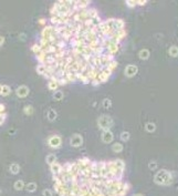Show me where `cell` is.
<instances>
[{"mask_svg":"<svg viewBox=\"0 0 178 196\" xmlns=\"http://www.w3.org/2000/svg\"><path fill=\"white\" fill-rule=\"evenodd\" d=\"M172 181H174L172 173L165 168L158 171L154 176V183L157 185H161V186H169L172 184Z\"/></svg>","mask_w":178,"mask_h":196,"instance_id":"1","label":"cell"},{"mask_svg":"<svg viewBox=\"0 0 178 196\" xmlns=\"http://www.w3.org/2000/svg\"><path fill=\"white\" fill-rule=\"evenodd\" d=\"M113 125H114V120L110 115L103 114V115H101L100 118L97 119V126L102 131L111 130L113 128Z\"/></svg>","mask_w":178,"mask_h":196,"instance_id":"2","label":"cell"},{"mask_svg":"<svg viewBox=\"0 0 178 196\" xmlns=\"http://www.w3.org/2000/svg\"><path fill=\"white\" fill-rule=\"evenodd\" d=\"M48 145L51 149H59L62 145V137L60 135H51L48 137Z\"/></svg>","mask_w":178,"mask_h":196,"instance_id":"3","label":"cell"},{"mask_svg":"<svg viewBox=\"0 0 178 196\" xmlns=\"http://www.w3.org/2000/svg\"><path fill=\"white\" fill-rule=\"evenodd\" d=\"M53 32H54V27L52 24H47L41 30V38H43L50 42V38Z\"/></svg>","mask_w":178,"mask_h":196,"instance_id":"4","label":"cell"},{"mask_svg":"<svg viewBox=\"0 0 178 196\" xmlns=\"http://www.w3.org/2000/svg\"><path fill=\"white\" fill-rule=\"evenodd\" d=\"M83 144V136L79 133H74V134L70 137V145L72 147H80Z\"/></svg>","mask_w":178,"mask_h":196,"instance_id":"5","label":"cell"},{"mask_svg":"<svg viewBox=\"0 0 178 196\" xmlns=\"http://www.w3.org/2000/svg\"><path fill=\"white\" fill-rule=\"evenodd\" d=\"M137 72H138V67L135 64H128L124 70V74L126 78H134L137 74Z\"/></svg>","mask_w":178,"mask_h":196,"instance_id":"6","label":"cell"},{"mask_svg":"<svg viewBox=\"0 0 178 196\" xmlns=\"http://www.w3.org/2000/svg\"><path fill=\"white\" fill-rule=\"evenodd\" d=\"M101 140L103 143L105 144H110L114 141V134L111 130H105V131H102V135H101Z\"/></svg>","mask_w":178,"mask_h":196,"instance_id":"7","label":"cell"},{"mask_svg":"<svg viewBox=\"0 0 178 196\" xmlns=\"http://www.w3.org/2000/svg\"><path fill=\"white\" fill-rule=\"evenodd\" d=\"M30 93V89H29V86L27 85H20V86H18L17 89H16V94H17L18 98H20V99H24V98H27Z\"/></svg>","mask_w":178,"mask_h":196,"instance_id":"8","label":"cell"},{"mask_svg":"<svg viewBox=\"0 0 178 196\" xmlns=\"http://www.w3.org/2000/svg\"><path fill=\"white\" fill-rule=\"evenodd\" d=\"M50 171L52 175H59L62 172V164H60L59 162H56L50 166Z\"/></svg>","mask_w":178,"mask_h":196,"instance_id":"9","label":"cell"},{"mask_svg":"<svg viewBox=\"0 0 178 196\" xmlns=\"http://www.w3.org/2000/svg\"><path fill=\"white\" fill-rule=\"evenodd\" d=\"M150 56V51L148 49H142L138 52V58L140 60H147Z\"/></svg>","mask_w":178,"mask_h":196,"instance_id":"10","label":"cell"},{"mask_svg":"<svg viewBox=\"0 0 178 196\" xmlns=\"http://www.w3.org/2000/svg\"><path fill=\"white\" fill-rule=\"evenodd\" d=\"M65 79H67V81L69 83H75L78 81L75 72H67L65 73Z\"/></svg>","mask_w":178,"mask_h":196,"instance_id":"11","label":"cell"},{"mask_svg":"<svg viewBox=\"0 0 178 196\" xmlns=\"http://www.w3.org/2000/svg\"><path fill=\"white\" fill-rule=\"evenodd\" d=\"M35 71H37V73H38L39 75H42V77H43V74L47 72V66H45V63H38L37 67H35Z\"/></svg>","mask_w":178,"mask_h":196,"instance_id":"12","label":"cell"},{"mask_svg":"<svg viewBox=\"0 0 178 196\" xmlns=\"http://www.w3.org/2000/svg\"><path fill=\"white\" fill-rule=\"evenodd\" d=\"M9 171H10V173L13 174V175H17V174H19V172H20V165H19L18 163H11V164L9 165Z\"/></svg>","mask_w":178,"mask_h":196,"instance_id":"13","label":"cell"},{"mask_svg":"<svg viewBox=\"0 0 178 196\" xmlns=\"http://www.w3.org/2000/svg\"><path fill=\"white\" fill-rule=\"evenodd\" d=\"M47 118L48 120L50 121V122H53V121H56V118H58V113H56V110H53V109H50L48 113H47Z\"/></svg>","mask_w":178,"mask_h":196,"instance_id":"14","label":"cell"},{"mask_svg":"<svg viewBox=\"0 0 178 196\" xmlns=\"http://www.w3.org/2000/svg\"><path fill=\"white\" fill-rule=\"evenodd\" d=\"M144 128L147 133H154L156 131V124L154 122H147V123L145 124Z\"/></svg>","mask_w":178,"mask_h":196,"instance_id":"15","label":"cell"},{"mask_svg":"<svg viewBox=\"0 0 178 196\" xmlns=\"http://www.w3.org/2000/svg\"><path fill=\"white\" fill-rule=\"evenodd\" d=\"M124 150V145H123L121 142H116V143H113L112 145V151L115 152V153H121Z\"/></svg>","mask_w":178,"mask_h":196,"instance_id":"16","label":"cell"},{"mask_svg":"<svg viewBox=\"0 0 178 196\" xmlns=\"http://www.w3.org/2000/svg\"><path fill=\"white\" fill-rule=\"evenodd\" d=\"M45 162H47V164H48L49 166H51L52 164H54V163L56 162V154H53V153H50V154H48V155H47V157H45Z\"/></svg>","mask_w":178,"mask_h":196,"instance_id":"17","label":"cell"},{"mask_svg":"<svg viewBox=\"0 0 178 196\" xmlns=\"http://www.w3.org/2000/svg\"><path fill=\"white\" fill-rule=\"evenodd\" d=\"M63 98H64V93L61 90H56L53 92V100L54 101H61V100H63Z\"/></svg>","mask_w":178,"mask_h":196,"instance_id":"18","label":"cell"},{"mask_svg":"<svg viewBox=\"0 0 178 196\" xmlns=\"http://www.w3.org/2000/svg\"><path fill=\"white\" fill-rule=\"evenodd\" d=\"M37 187H38V185L37 183H34V182H30L28 184H26V190H28L29 193H34L35 190H37Z\"/></svg>","mask_w":178,"mask_h":196,"instance_id":"19","label":"cell"},{"mask_svg":"<svg viewBox=\"0 0 178 196\" xmlns=\"http://www.w3.org/2000/svg\"><path fill=\"white\" fill-rule=\"evenodd\" d=\"M13 187H15V190H22L23 188L26 187V184H24V182H23L22 179H18V181L15 182Z\"/></svg>","mask_w":178,"mask_h":196,"instance_id":"20","label":"cell"},{"mask_svg":"<svg viewBox=\"0 0 178 196\" xmlns=\"http://www.w3.org/2000/svg\"><path fill=\"white\" fill-rule=\"evenodd\" d=\"M60 88L59 86V84H58V82L56 81H53V80H49L48 81V89L50 90V91H56V90H58Z\"/></svg>","mask_w":178,"mask_h":196,"instance_id":"21","label":"cell"},{"mask_svg":"<svg viewBox=\"0 0 178 196\" xmlns=\"http://www.w3.org/2000/svg\"><path fill=\"white\" fill-rule=\"evenodd\" d=\"M34 56H35V59H37V61L39 62V63H44L47 53L43 50L41 51V52H39V53H37V54H34Z\"/></svg>","mask_w":178,"mask_h":196,"instance_id":"22","label":"cell"},{"mask_svg":"<svg viewBox=\"0 0 178 196\" xmlns=\"http://www.w3.org/2000/svg\"><path fill=\"white\" fill-rule=\"evenodd\" d=\"M168 54L172 58H177L178 56V47L177 45H172L168 49Z\"/></svg>","mask_w":178,"mask_h":196,"instance_id":"23","label":"cell"},{"mask_svg":"<svg viewBox=\"0 0 178 196\" xmlns=\"http://www.w3.org/2000/svg\"><path fill=\"white\" fill-rule=\"evenodd\" d=\"M11 88L8 85V84H2V96H8L9 94H11Z\"/></svg>","mask_w":178,"mask_h":196,"instance_id":"24","label":"cell"},{"mask_svg":"<svg viewBox=\"0 0 178 196\" xmlns=\"http://www.w3.org/2000/svg\"><path fill=\"white\" fill-rule=\"evenodd\" d=\"M31 51L33 52V54H37V53H39V52L42 51V47L40 45L39 42H35V43H33V45H31Z\"/></svg>","mask_w":178,"mask_h":196,"instance_id":"25","label":"cell"},{"mask_svg":"<svg viewBox=\"0 0 178 196\" xmlns=\"http://www.w3.org/2000/svg\"><path fill=\"white\" fill-rule=\"evenodd\" d=\"M120 139H121L122 142H127L131 139V133L127 132V131H123L122 133L120 134Z\"/></svg>","mask_w":178,"mask_h":196,"instance_id":"26","label":"cell"},{"mask_svg":"<svg viewBox=\"0 0 178 196\" xmlns=\"http://www.w3.org/2000/svg\"><path fill=\"white\" fill-rule=\"evenodd\" d=\"M34 112V107H32V105H30V104H28V105H26V107H23V113L26 114V115H32Z\"/></svg>","mask_w":178,"mask_h":196,"instance_id":"27","label":"cell"},{"mask_svg":"<svg viewBox=\"0 0 178 196\" xmlns=\"http://www.w3.org/2000/svg\"><path fill=\"white\" fill-rule=\"evenodd\" d=\"M50 23L52 26H59L60 24V18L58 17V16H51L50 17Z\"/></svg>","mask_w":178,"mask_h":196,"instance_id":"28","label":"cell"},{"mask_svg":"<svg viewBox=\"0 0 178 196\" xmlns=\"http://www.w3.org/2000/svg\"><path fill=\"white\" fill-rule=\"evenodd\" d=\"M115 161V164L117 165V167L123 169V171H125V167H126V165H125V162L121 160V158H117V160H114Z\"/></svg>","mask_w":178,"mask_h":196,"instance_id":"29","label":"cell"},{"mask_svg":"<svg viewBox=\"0 0 178 196\" xmlns=\"http://www.w3.org/2000/svg\"><path fill=\"white\" fill-rule=\"evenodd\" d=\"M102 107H104V109H110L112 107V100L111 99H104L103 101H102Z\"/></svg>","mask_w":178,"mask_h":196,"instance_id":"30","label":"cell"},{"mask_svg":"<svg viewBox=\"0 0 178 196\" xmlns=\"http://www.w3.org/2000/svg\"><path fill=\"white\" fill-rule=\"evenodd\" d=\"M58 84H59V86H63V85H67V84H69V82L67 81L65 77H62V78L58 79Z\"/></svg>","mask_w":178,"mask_h":196,"instance_id":"31","label":"cell"},{"mask_svg":"<svg viewBox=\"0 0 178 196\" xmlns=\"http://www.w3.org/2000/svg\"><path fill=\"white\" fill-rule=\"evenodd\" d=\"M157 166H158V164H157L156 161H150V162L148 163V168H149L150 171H155V169H157Z\"/></svg>","mask_w":178,"mask_h":196,"instance_id":"32","label":"cell"},{"mask_svg":"<svg viewBox=\"0 0 178 196\" xmlns=\"http://www.w3.org/2000/svg\"><path fill=\"white\" fill-rule=\"evenodd\" d=\"M42 195L43 196H53V190L50 188H45L42 190Z\"/></svg>","mask_w":178,"mask_h":196,"instance_id":"33","label":"cell"},{"mask_svg":"<svg viewBox=\"0 0 178 196\" xmlns=\"http://www.w3.org/2000/svg\"><path fill=\"white\" fill-rule=\"evenodd\" d=\"M7 120V113H2V114H0V125H2V124L6 122Z\"/></svg>","mask_w":178,"mask_h":196,"instance_id":"34","label":"cell"},{"mask_svg":"<svg viewBox=\"0 0 178 196\" xmlns=\"http://www.w3.org/2000/svg\"><path fill=\"white\" fill-rule=\"evenodd\" d=\"M39 24H41L42 27H44V26H47V20H45L44 18H41V19H39Z\"/></svg>","mask_w":178,"mask_h":196,"instance_id":"35","label":"cell"},{"mask_svg":"<svg viewBox=\"0 0 178 196\" xmlns=\"http://www.w3.org/2000/svg\"><path fill=\"white\" fill-rule=\"evenodd\" d=\"M2 113H6V105L0 103V114H2Z\"/></svg>","mask_w":178,"mask_h":196,"instance_id":"36","label":"cell"},{"mask_svg":"<svg viewBox=\"0 0 178 196\" xmlns=\"http://www.w3.org/2000/svg\"><path fill=\"white\" fill-rule=\"evenodd\" d=\"M5 43V37H2V36H0V48Z\"/></svg>","mask_w":178,"mask_h":196,"instance_id":"37","label":"cell"},{"mask_svg":"<svg viewBox=\"0 0 178 196\" xmlns=\"http://www.w3.org/2000/svg\"><path fill=\"white\" fill-rule=\"evenodd\" d=\"M19 39H20V40H24V39H26V34L21 33L20 36H19Z\"/></svg>","mask_w":178,"mask_h":196,"instance_id":"38","label":"cell"},{"mask_svg":"<svg viewBox=\"0 0 178 196\" xmlns=\"http://www.w3.org/2000/svg\"><path fill=\"white\" fill-rule=\"evenodd\" d=\"M1 93H2V84L0 83V95H1Z\"/></svg>","mask_w":178,"mask_h":196,"instance_id":"39","label":"cell"},{"mask_svg":"<svg viewBox=\"0 0 178 196\" xmlns=\"http://www.w3.org/2000/svg\"><path fill=\"white\" fill-rule=\"evenodd\" d=\"M133 196H144L143 194H139V193H137V194H134Z\"/></svg>","mask_w":178,"mask_h":196,"instance_id":"40","label":"cell"},{"mask_svg":"<svg viewBox=\"0 0 178 196\" xmlns=\"http://www.w3.org/2000/svg\"><path fill=\"white\" fill-rule=\"evenodd\" d=\"M1 193H2V192H1V188H0V196H1Z\"/></svg>","mask_w":178,"mask_h":196,"instance_id":"41","label":"cell"}]
</instances>
